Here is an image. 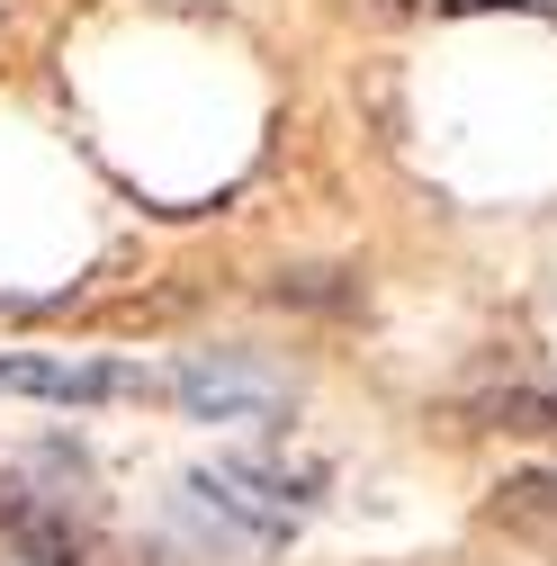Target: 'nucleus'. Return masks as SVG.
I'll return each mask as SVG.
<instances>
[{"label":"nucleus","mask_w":557,"mask_h":566,"mask_svg":"<svg viewBox=\"0 0 557 566\" xmlns=\"http://www.w3.org/2000/svg\"><path fill=\"white\" fill-rule=\"evenodd\" d=\"M189 494L225 531H243L252 548L297 539V522L324 504V468H288V459H207L189 468Z\"/></svg>","instance_id":"1"},{"label":"nucleus","mask_w":557,"mask_h":566,"mask_svg":"<svg viewBox=\"0 0 557 566\" xmlns=\"http://www.w3.org/2000/svg\"><path fill=\"white\" fill-rule=\"evenodd\" d=\"M162 396L189 413V422H288V378L278 369H261V360H243V350H189V360L162 378Z\"/></svg>","instance_id":"2"},{"label":"nucleus","mask_w":557,"mask_h":566,"mask_svg":"<svg viewBox=\"0 0 557 566\" xmlns=\"http://www.w3.org/2000/svg\"><path fill=\"white\" fill-rule=\"evenodd\" d=\"M0 396H19V405H126V396H162V378H154V369H135V360L0 350Z\"/></svg>","instance_id":"3"},{"label":"nucleus","mask_w":557,"mask_h":566,"mask_svg":"<svg viewBox=\"0 0 557 566\" xmlns=\"http://www.w3.org/2000/svg\"><path fill=\"white\" fill-rule=\"evenodd\" d=\"M476 432H513V441H548L557 432V396L548 387H495V396H476L467 405Z\"/></svg>","instance_id":"4"},{"label":"nucleus","mask_w":557,"mask_h":566,"mask_svg":"<svg viewBox=\"0 0 557 566\" xmlns=\"http://www.w3.org/2000/svg\"><path fill=\"white\" fill-rule=\"evenodd\" d=\"M495 522H513V531H548V539H557V468H522V476H504V485H495Z\"/></svg>","instance_id":"5"}]
</instances>
